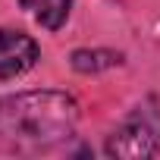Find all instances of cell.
Masks as SVG:
<instances>
[{"instance_id": "1", "label": "cell", "mask_w": 160, "mask_h": 160, "mask_svg": "<svg viewBox=\"0 0 160 160\" xmlns=\"http://www.w3.org/2000/svg\"><path fill=\"white\" fill-rule=\"evenodd\" d=\"M78 104L63 91L0 98V154H41L75 132Z\"/></svg>"}, {"instance_id": "2", "label": "cell", "mask_w": 160, "mask_h": 160, "mask_svg": "<svg viewBox=\"0 0 160 160\" xmlns=\"http://www.w3.org/2000/svg\"><path fill=\"white\" fill-rule=\"evenodd\" d=\"M107 157H122V160H144L160 151V110L157 101L138 104L107 138Z\"/></svg>"}, {"instance_id": "3", "label": "cell", "mask_w": 160, "mask_h": 160, "mask_svg": "<svg viewBox=\"0 0 160 160\" xmlns=\"http://www.w3.org/2000/svg\"><path fill=\"white\" fill-rule=\"evenodd\" d=\"M38 63V44L25 32L0 28V82L28 72Z\"/></svg>"}, {"instance_id": "4", "label": "cell", "mask_w": 160, "mask_h": 160, "mask_svg": "<svg viewBox=\"0 0 160 160\" xmlns=\"http://www.w3.org/2000/svg\"><path fill=\"white\" fill-rule=\"evenodd\" d=\"M19 7L25 13H32L44 28L57 32L66 19H69V10H72V0H19Z\"/></svg>"}, {"instance_id": "5", "label": "cell", "mask_w": 160, "mask_h": 160, "mask_svg": "<svg viewBox=\"0 0 160 160\" xmlns=\"http://www.w3.org/2000/svg\"><path fill=\"white\" fill-rule=\"evenodd\" d=\"M122 63V53L116 50H75L72 53V66L78 72H104Z\"/></svg>"}]
</instances>
